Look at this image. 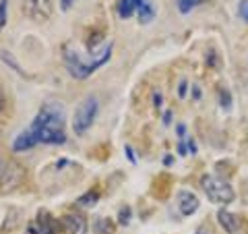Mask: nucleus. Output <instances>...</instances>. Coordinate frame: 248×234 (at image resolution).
Segmentation results:
<instances>
[{
    "label": "nucleus",
    "instance_id": "nucleus-24",
    "mask_svg": "<svg viewBox=\"0 0 248 234\" xmlns=\"http://www.w3.org/2000/svg\"><path fill=\"white\" fill-rule=\"evenodd\" d=\"M126 153H128V158H130V162H135V153H133V150H130V147H126Z\"/></svg>",
    "mask_w": 248,
    "mask_h": 234
},
{
    "label": "nucleus",
    "instance_id": "nucleus-17",
    "mask_svg": "<svg viewBox=\"0 0 248 234\" xmlns=\"http://www.w3.org/2000/svg\"><path fill=\"white\" fill-rule=\"evenodd\" d=\"M130 222V207L120 209V224H128Z\"/></svg>",
    "mask_w": 248,
    "mask_h": 234
},
{
    "label": "nucleus",
    "instance_id": "nucleus-3",
    "mask_svg": "<svg viewBox=\"0 0 248 234\" xmlns=\"http://www.w3.org/2000/svg\"><path fill=\"white\" fill-rule=\"evenodd\" d=\"M201 184H203V191L207 193V197L213 201V203H232L236 197L234 189L228 181H223L221 176L217 174H205L201 178Z\"/></svg>",
    "mask_w": 248,
    "mask_h": 234
},
{
    "label": "nucleus",
    "instance_id": "nucleus-25",
    "mask_svg": "<svg viewBox=\"0 0 248 234\" xmlns=\"http://www.w3.org/2000/svg\"><path fill=\"white\" fill-rule=\"evenodd\" d=\"M170 118H172V112H166V118H164V122H166V124H170Z\"/></svg>",
    "mask_w": 248,
    "mask_h": 234
},
{
    "label": "nucleus",
    "instance_id": "nucleus-23",
    "mask_svg": "<svg viewBox=\"0 0 248 234\" xmlns=\"http://www.w3.org/2000/svg\"><path fill=\"white\" fill-rule=\"evenodd\" d=\"M153 100H155V102H153V104H155V106H157V108H159V106H161V93H155V98H153Z\"/></svg>",
    "mask_w": 248,
    "mask_h": 234
},
{
    "label": "nucleus",
    "instance_id": "nucleus-10",
    "mask_svg": "<svg viewBox=\"0 0 248 234\" xmlns=\"http://www.w3.org/2000/svg\"><path fill=\"white\" fill-rule=\"evenodd\" d=\"M60 228L64 234H87L89 224L81 214H64L60 217Z\"/></svg>",
    "mask_w": 248,
    "mask_h": 234
},
{
    "label": "nucleus",
    "instance_id": "nucleus-8",
    "mask_svg": "<svg viewBox=\"0 0 248 234\" xmlns=\"http://www.w3.org/2000/svg\"><path fill=\"white\" fill-rule=\"evenodd\" d=\"M60 222L56 217H52L48 212H40L35 216L33 222H29L27 234H58Z\"/></svg>",
    "mask_w": 248,
    "mask_h": 234
},
{
    "label": "nucleus",
    "instance_id": "nucleus-7",
    "mask_svg": "<svg viewBox=\"0 0 248 234\" xmlns=\"http://www.w3.org/2000/svg\"><path fill=\"white\" fill-rule=\"evenodd\" d=\"M23 11L33 21H48L54 11V0H23Z\"/></svg>",
    "mask_w": 248,
    "mask_h": 234
},
{
    "label": "nucleus",
    "instance_id": "nucleus-14",
    "mask_svg": "<svg viewBox=\"0 0 248 234\" xmlns=\"http://www.w3.org/2000/svg\"><path fill=\"white\" fill-rule=\"evenodd\" d=\"M97 199H99V193L97 191H89L87 195H83V197H79V205H85V207H93L97 203Z\"/></svg>",
    "mask_w": 248,
    "mask_h": 234
},
{
    "label": "nucleus",
    "instance_id": "nucleus-1",
    "mask_svg": "<svg viewBox=\"0 0 248 234\" xmlns=\"http://www.w3.org/2000/svg\"><path fill=\"white\" fill-rule=\"evenodd\" d=\"M35 143L44 145H62L66 141V114L58 102H48L40 108V112L27 129Z\"/></svg>",
    "mask_w": 248,
    "mask_h": 234
},
{
    "label": "nucleus",
    "instance_id": "nucleus-11",
    "mask_svg": "<svg viewBox=\"0 0 248 234\" xmlns=\"http://www.w3.org/2000/svg\"><path fill=\"white\" fill-rule=\"evenodd\" d=\"M199 205H201V201L192 191L184 189V191L178 193V209H180L182 216H192L199 209Z\"/></svg>",
    "mask_w": 248,
    "mask_h": 234
},
{
    "label": "nucleus",
    "instance_id": "nucleus-18",
    "mask_svg": "<svg viewBox=\"0 0 248 234\" xmlns=\"http://www.w3.org/2000/svg\"><path fill=\"white\" fill-rule=\"evenodd\" d=\"M221 106L226 108V110L230 108V93L228 91H221Z\"/></svg>",
    "mask_w": 248,
    "mask_h": 234
},
{
    "label": "nucleus",
    "instance_id": "nucleus-9",
    "mask_svg": "<svg viewBox=\"0 0 248 234\" xmlns=\"http://www.w3.org/2000/svg\"><path fill=\"white\" fill-rule=\"evenodd\" d=\"M217 220H219V224L223 226V230L228 234H248L246 222L240 216L228 212V209H219L217 212Z\"/></svg>",
    "mask_w": 248,
    "mask_h": 234
},
{
    "label": "nucleus",
    "instance_id": "nucleus-19",
    "mask_svg": "<svg viewBox=\"0 0 248 234\" xmlns=\"http://www.w3.org/2000/svg\"><path fill=\"white\" fill-rule=\"evenodd\" d=\"M75 2H77V0H60V9H62V11H68Z\"/></svg>",
    "mask_w": 248,
    "mask_h": 234
},
{
    "label": "nucleus",
    "instance_id": "nucleus-12",
    "mask_svg": "<svg viewBox=\"0 0 248 234\" xmlns=\"http://www.w3.org/2000/svg\"><path fill=\"white\" fill-rule=\"evenodd\" d=\"M35 139L31 137V133L29 131H21L17 139L13 141V151H29L31 147H35Z\"/></svg>",
    "mask_w": 248,
    "mask_h": 234
},
{
    "label": "nucleus",
    "instance_id": "nucleus-20",
    "mask_svg": "<svg viewBox=\"0 0 248 234\" xmlns=\"http://www.w3.org/2000/svg\"><path fill=\"white\" fill-rule=\"evenodd\" d=\"M186 89H188V83H186V81H180V87H178V96L184 98V96H186Z\"/></svg>",
    "mask_w": 248,
    "mask_h": 234
},
{
    "label": "nucleus",
    "instance_id": "nucleus-21",
    "mask_svg": "<svg viewBox=\"0 0 248 234\" xmlns=\"http://www.w3.org/2000/svg\"><path fill=\"white\" fill-rule=\"evenodd\" d=\"M4 106H6V98H4V91H2V87H0V112L4 110Z\"/></svg>",
    "mask_w": 248,
    "mask_h": 234
},
{
    "label": "nucleus",
    "instance_id": "nucleus-4",
    "mask_svg": "<svg viewBox=\"0 0 248 234\" xmlns=\"http://www.w3.org/2000/svg\"><path fill=\"white\" fill-rule=\"evenodd\" d=\"M97 112H99V100L95 96H87L79 104L73 118V131L77 135H85L91 129V124L97 118Z\"/></svg>",
    "mask_w": 248,
    "mask_h": 234
},
{
    "label": "nucleus",
    "instance_id": "nucleus-16",
    "mask_svg": "<svg viewBox=\"0 0 248 234\" xmlns=\"http://www.w3.org/2000/svg\"><path fill=\"white\" fill-rule=\"evenodd\" d=\"M238 13H240V17H242V19L248 23V0H242V2H240Z\"/></svg>",
    "mask_w": 248,
    "mask_h": 234
},
{
    "label": "nucleus",
    "instance_id": "nucleus-6",
    "mask_svg": "<svg viewBox=\"0 0 248 234\" xmlns=\"http://www.w3.org/2000/svg\"><path fill=\"white\" fill-rule=\"evenodd\" d=\"M23 181V170L19 164H15L11 160H6L0 155V189L11 191Z\"/></svg>",
    "mask_w": 248,
    "mask_h": 234
},
{
    "label": "nucleus",
    "instance_id": "nucleus-13",
    "mask_svg": "<svg viewBox=\"0 0 248 234\" xmlns=\"http://www.w3.org/2000/svg\"><path fill=\"white\" fill-rule=\"evenodd\" d=\"M203 2H207V0H176V6L182 15H188L190 11H195L197 6L203 4Z\"/></svg>",
    "mask_w": 248,
    "mask_h": 234
},
{
    "label": "nucleus",
    "instance_id": "nucleus-15",
    "mask_svg": "<svg viewBox=\"0 0 248 234\" xmlns=\"http://www.w3.org/2000/svg\"><path fill=\"white\" fill-rule=\"evenodd\" d=\"M6 13H9V0H2L0 2V31L6 25Z\"/></svg>",
    "mask_w": 248,
    "mask_h": 234
},
{
    "label": "nucleus",
    "instance_id": "nucleus-22",
    "mask_svg": "<svg viewBox=\"0 0 248 234\" xmlns=\"http://www.w3.org/2000/svg\"><path fill=\"white\" fill-rule=\"evenodd\" d=\"M178 137H180V139L186 137V127H184V124H178Z\"/></svg>",
    "mask_w": 248,
    "mask_h": 234
},
{
    "label": "nucleus",
    "instance_id": "nucleus-2",
    "mask_svg": "<svg viewBox=\"0 0 248 234\" xmlns=\"http://www.w3.org/2000/svg\"><path fill=\"white\" fill-rule=\"evenodd\" d=\"M112 48L114 44L110 42L108 46H104L102 50L95 54L93 60H83V56L75 50H66L64 52V60H66V67H68V73H71L75 79H87L91 73H95L99 67H104L108 60L112 56Z\"/></svg>",
    "mask_w": 248,
    "mask_h": 234
},
{
    "label": "nucleus",
    "instance_id": "nucleus-5",
    "mask_svg": "<svg viewBox=\"0 0 248 234\" xmlns=\"http://www.w3.org/2000/svg\"><path fill=\"white\" fill-rule=\"evenodd\" d=\"M118 17L120 19H130L133 15H139L141 23H151L155 19V6L151 0H118Z\"/></svg>",
    "mask_w": 248,
    "mask_h": 234
}]
</instances>
